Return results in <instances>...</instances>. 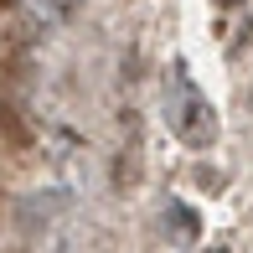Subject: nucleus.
Returning a JSON list of instances; mask_svg holds the SVG:
<instances>
[{
  "instance_id": "1",
  "label": "nucleus",
  "mask_w": 253,
  "mask_h": 253,
  "mask_svg": "<svg viewBox=\"0 0 253 253\" xmlns=\"http://www.w3.org/2000/svg\"><path fill=\"white\" fill-rule=\"evenodd\" d=\"M0 5H10V0H0Z\"/></svg>"
},
{
  "instance_id": "2",
  "label": "nucleus",
  "mask_w": 253,
  "mask_h": 253,
  "mask_svg": "<svg viewBox=\"0 0 253 253\" xmlns=\"http://www.w3.org/2000/svg\"><path fill=\"white\" fill-rule=\"evenodd\" d=\"M222 5H227V0H222Z\"/></svg>"
}]
</instances>
